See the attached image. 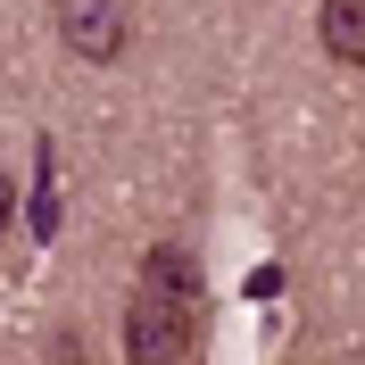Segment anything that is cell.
Wrapping results in <instances>:
<instances>
[{"mask_svg": "<svg viewBox=\"0 0 365 365\" xmlns=\"http://www.w3.org/2000/svg\"><path fill=\"white\" fill-rule=\"evenodd\" d=\"M191 357V307L141 282L125 307V365H182Z\"/></svg>", "mask_w": 365, "mask_h": 365, "instance_id": "6da1fadb", "label": "cell"}, {"mask_svg": "<svg viewBox=\"0 0 365 365\" xmlns=\"http://www.w3.org/2000/svg\"><path fill=\"white\" fill-rule=\"evenodd\" d=\"M58 42L91 67L133 50V0H58Z\"/></svg>", "mask_w": 365, "mask_h": 365, "instance_id": "7a4b0ae2", "label": "cell"}, {"mask_svg": "<svg viewBox=\"0 0 365 365\" xmlns=\"http://www.w3.org/2000/svg\"><path fill=\"white\" fill-rule=\"evenodd\" d=\"M316 34L341 67H365V0H324L316 9Z\"/></svg>", "mask_w": 365, "mask_h": 365, "instance_id": "3957f363", "label": "cell"}, {"mask_svg": "<svg viewBox=\"0 0 365 365\" xmlns=\"http://www.w3.org/2000/svg\"><path fill=\"white\" fill-rule=\"evenodd\" d=\"M141 282L191 307V299H200V257H191V250H175V241H158V250L141 257Z\"/></svg>", "mask_w": 365, "mask_h": 365, "instance_id": "277c9868", "label": "cell"}, {"mask_svg": "<svg viewBox=\"0 0 365 365\" xmlns=\"http://www.w3.org/2000/svg\"><path fill=\"white\" fill-rule=\"evenodd\" d=\"M9 216H17V191H9V182H0V232H9Z\"/></svg>", "mask_w": 365, "mask_h": 365, "instance_id": "5b68a950", "label": "cell"}]
</instances>
